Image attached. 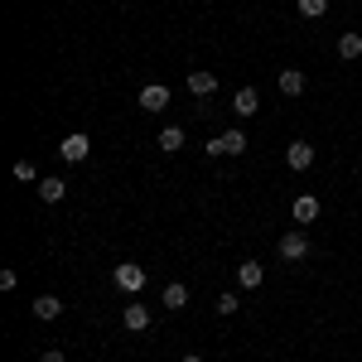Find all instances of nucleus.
<instances>
[{
	"instance_id": "nucleus-1",
	"label": "nucleus",
	"mask_w": 362,
	"mask_h": 362,
	"mask_svg": "<svg viewBox=\"0 0 362 362\" xmlns=\"http://www.w3.org/2000/svg\"><path fill=\"white\" fill-rule=\"evenodd\" d=\"M112 280H116V290L140 295V290H145V266H136V261H121V266L112 271Z\"/></svg>"
},
{
	"instance_id": "nucleus-2",
	"label": "nucleus",
	"mask_w": 362,
	"mask_h": 362,
	"mask_svg": "<svg viewBox=\"0 0 362 362\" xmlns=\"http://www.w3.org/2000/svg\"><path fill=\"white\" fill-rule=\"evenodd\" d=\"M208 155H242L247 150V131H223V136H213L203 145Z\"/></svg>"
},
{
	"instance_id": "nucleus-3",
	"label": "nucleus",
	"mask_w": 362,
	"mask_h": 362,
	"mask_svg": "<svg viewBox=\"0 0 362 362\" xmlns=\"http://www.w3.org/2000/svg\"><path fill=\"white\" fill-rule=\"evenodd\" d=\"M87 150H92V140H87L83 131H73V136H68L63 145H58V155H63L68 165H78V160H87Z\"/></svg>"
},
{
	"instance_id": "nucleus-4",
	"label": "nucleus",
	"mask_w": 362,
	"mask_h": 362,
	"mask_svg": "<svg viewBox=\"0 0 362 362\" xmlns=\"http://www.w3.org/2000/svg\"><path fill=\"white\" fill-rule=\"evenodd\" d=\"M280 256H285V261H305L309 256V237L305 232H285V237H280Z\"/></svg>"
},
{
	"instance_id": "nucleus-5",
	"label": "nucleus",
	"mask_w": 362,
	"mask_h": 362,
	"mask_svg": "<svg viewBox=\"0 0 362 362\" xmlns=\"http://www.w3.org/2000/svg\"><path fill=\"white\" fill-rule=\"evenodd\" d=\"M121 324H126L131 334H145V329H150V309L140 305V300H131V305L121 309Z\"/></svg>"
},
{
	"instance_id": "nucleus-6",
	"label": "nucleus",
	"mask_w": 362,
	"mask_h": 362,
	"mask_svg": "<svg viewBox=\"0 0 362 362\" xmlns=\"http://www.w3.org/2000/svg\"><path fill=\"white\" fill-rule=\"evenodd\" d=\"M140 107H145V112H165V107H169V87L165 83L140 87Z\"/></svg>"
},
{
	"instance_id": "nucleus-7",
	"label": "nucleus",
	"mask_w": 362,
	"mask_h": 362,
	"mask_svg": "<svg viewBox=\"0 0 362 362\" xmlns=\"http://www.w3.org/2000/svg\"><path fill=\"white\" fill-rule=\"evenodd\" d=\"M261 280H266L261 261H242V266H237V285H242V290H261Z\"/></svg>"
},
{
	"instance_id": "nucleus-8",
	"label": "nucleus",
	"mask_w": 362,
	"mask_h": 362,
	"mask_svg": "<svg viewBox=\"0 0 362 362\" xmlns=\"http://www.w3.org/2000/svg\"><path fill=\"white\" fill-rule=\"evenodd\" d=\"M285 165H290V169H309V165H314V145H305V140H295V145L285 150Z\"/></svg>"
},
{
	"instance_id": "nucleus-9",
	"label": "nucleus",
	"mask_w": 362,
	"mask_h": 362,
	"mask_svg": "<svg viewBox=\"0 0 362 362\" xmlns=\"http://www.w3.org/2000/svg\"><path fill=\"white\" fill-rule=\"evenodd\" d=\"M232 112H237V116H256V112H261V97H256V87H242V92L232 97Z\"/></svg>"
},
{
	"instance_id": "nucleus-10",
	"label": "nucleus",
	"mask_w": 362,
	"mask_h": 362,
	"mask_svg": "<svg viewBox=\"0 0 362 362\" xmlns=\"http://www.w3.org/2000/svg\"><path fill=\"white\" fill-rule=\"evenodd\" d=\"M58 314H63V300H58V295H39V300H34V319H44V324H54Z\"/></svg>"
},
{
	"instance_id": "nucleus-11",
	"label": "nucleus",
	"mask_w": 362,
	"mask_h": 362,
	"mask_svg": "<svg viewBox=\"0 0 362 362\" xmlns=\"http://www.w3.org/2000/svg\"><path fill=\"white\" fill-rule=\"evenodd\" d=\"M290 213H295V223H314V218H319V198H314V194H300Z\"/></svg>"
},
{
	"instance_id": "nucleus-12",
	"label": "nucleus",
	"mask_w": 362,
	"mask_h": 362,
	"mask_svg": "<svg viewBox=\"0 0 362 362\" xmlns=\"http://www.w3.org/2000/svg\"><path fill=\"white\" fill-rule=\"evenodd\" d=\"M213 87H218V78H213L208 68H198V73H189V92H194V97H213Z\"/></svg>"
},
{
	"instance_id": "nucleus-13",
	"label": "nucleus",
	"mask_w": 362,
	"mask_h": 362,
	"mask_svg": "<svg viewBox=\"0 0 362 362\" xmlns=\"http://www.w3.org/2000/svg\"><path fill=\"white\" fill-rule=\"evenodd\" d=\"M280 92H285V97H300V92H305V73H300V68H285V73H280Z\"/></svg>"
},
{
	"instance_id": "nucleus-14",
	"label": "nucleus",
	"mask_w": 362,
	"mask_h": 362,
	"mask_svg": "<svg viewBox=\"0 0 362 362\" xmlns=\"http://www.w3.org/2000/svg\"><path fill=\"white\" fill-rule=\"evenodd\" d=\"M63 194H68L63 179H39V198H44V203H63Z\"/></svg>"
},
{
	"instance_id": "nucleus-15",
	"label": "nucleus",
	"mask_w": 362,
	"mask_h": 362,
	"mask_svg": "<svg viewBox=\"0 0 362 362\" xmlns=\"http://www.w3.org/2000/svg\"><path fill=\"white\" fill-rule=\"evenodd\" d=\"M165 309H189V285H165Z\"/></svg>"
},
{
	"instance_id": "nucleus-16",
	"label": "nucleus",
	"mask_w": 362,
	"mask_h": 362,
	"mask_svg": "<svg viewBox=\"0 0 362 362\" xmlns=\"http://www.w3.org/2000/svg\"><path fill=\"white\" fill-rule=\"evenodd\" d=\"M338 58H362V34H343L338 39Z\"/></svg>"
},
{
	"instance_id": "nucleus-17",
	"label": "nucleus",
	"mask_w": 362,
	"mask_h": 362,
	"mask_svg": "<svg viewBox=\"0 0 362 362\" xmlns=\"http://www.w3.org/2000/svg\"><path fill=\"white\" fill-rule=\"evenodd\" d=\"M155 145H160V150H179V145H184V131H179V126H165Z\"/></svg>"
},
{
	"instance_id": "nucleus-18",
	"label": "nucleus",
	"mask_w": 362,
	"mask_h": 362,
	"mask_svg": "<svg viewBox=\"0 0 362 362\" xmlns=\"http://www.w3.org/2000/svg\"><path fill=\"white\" fill-rule=\"evenodd\" d=\"M324 10H329V0H300V15H305V20H319Z\"/></svg>"
},
{
	"instance_id": "nucleus-19",
	"label": "nucleus",
	"mask_w": 362,
	"mask_h": 362,
	"mask_svg": "<svg viewBox=\"0 0 362 362\" xmlns=\"http://www.w3.org/2000/svg\"><path fill=\"white\" fill-rule=\"evenodd\" d=\"M237 305H242L237 295H223V300H218V314H237Z\"/></svg>"
},
{
	"instance_id": "nucleus-20",
	"label": "nucleus",
	"mask_w": 362,
	"mask_h": 362,
	"mask_svg": "<svg viewBox=\"0 0 362 362\" xmlns=\"http://www.w3.org/2000/svg\"><path fill=\"white\" fill-rule=\"evenodd\" d=\"M15 179H25V184H29V179H34V165H29V160H20V165H15Z\"/></svg>"
},
{
	"instance_id": "nucleus-21",
	"label": "nucleus",
	"mask_w": 362,
	"mask_h": 362,
	"mask_svg": "<svg viewBox=\"0 0 362 362\" xmlns=\"http://www.w3.org/2000/svg\"><path fill=\"white\" fill-rule=\"evenodd\" d=\"M39 362H68V358H63L58 348H49V353H44V358H39Z\"/></svg>"
},
{
	"instance_id": "nucleus-22",
	"label": "nucleus",
	"mask_w": 362,
	"mask_h": 362,
	"mask_svg": "<svg viewBox=\"0 0 362 362\" xmlns=\"http://www.w3.org/2000/svg\"><path fill=\"white\" fill-rule=\"evenodd\" d=\"M184 362H203V358H198V353H189V358H184Z\"/></svg>"
}]
</instances>
